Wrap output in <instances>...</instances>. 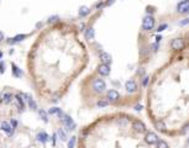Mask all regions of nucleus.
Returning a JSON list of instances; mask_svg holds the SVG:
<instances>
[{
  "label": "nucleus",
  "mask_w": 189,
  "mask_h": 148,
  "mask_svg": "<svg viewBox=\"0 0 189 148\" xmlns=\"http://www.w3.org/2000/svg\"><path fill=\"white\" fill-rule=\"evenodd\" d=\"M61 120H62L63 125L66 126L67 131H73V130H76V124H74V121H73V119L71 116H68V115H63Z\"/></svg>",
  "instance_id": "f257e3e1"
},
{
  "label": "nucleus",
  "mask_w": 189,
  "mask_h": 148,
  "mask_svg": "<svg viewBox=\"0 0 189 148\" xmlns=\"http://www.w3.org/2000/svg\"><path fill=\"white\" fill-rule=\"evenodd\" d=\"M153 26H155V19H153L151 15H147L143 17V21H142V27L146 31H150L152 30Z\"/></svg>",
  "instance_id": "f03ea898"
},
{
  "label": "nucleus",
  "mask_w": 189,
  "mask_h": 148,
  "mask_svg": "<svg viewBox=\"0 0 189 148\" xmlns=\"http://www.w3.org/2000/svg\"><path fill=\"white\" fill-rule=\"evenodd\" d=\"M93 89L97 93H103L106 89V84L103 79H95L93 81Z\"/></svg>",
  "instance_id": "7ed1b4c3"
},
{
  "label": "nucleus",
  "mask_w": 189,
  "mask_h": 148,
  "mask_svg": "<svg viewBox=\"0 0 189 148\" xmlns=\"http://www.w3.org/2000/svg\"><path fill=\"white\" fill-rule=\"evenodd\" d=\"M188 9H189V0H183L177 6V10L179 14H187Z\"/></svg>",
  "instance_id": "20e7f679"
},
{
  "label": "nucleus",
  "mask_w": 189,
  "mask_h": 148,
  "mask_svg": "<svg viewBox=\"0 0 189 148\" xmlns=\"http://www.w3.org/2000/svg\"><path fill=\"white\" fill-rule=\"evenodd\" d=\"M171 47L173 49H176V51H179L182 48L184 47V41L182 40V38H176V40H173L171 42Z\"/></svg>",
  "instance_id": "39448f33"
},
{
  "label": "nucleus",
  "mask_w": 189,
  "mask_h": 148,
  "mask_svg": "<svg viewBox=\"0 0 189 148\" xmlns=\"http://www.w3.org/2000/svg\"><path fill=\"white\" fill-rule=\"evenodd\" d=\"M145 141L148 144H155L158 142V137H157V135L155 132H148L145 136Z\"/></svg>",
  "instance_id": "423d86ee"
},
{
  "label": "nucleus",
  "mask_w": 189,
  "mask_h": 148,
  "mask_svg": "<svg viewBox=\"0 0 189 148\" xmlns=\"http://www.w3.org/2000/svg\"><path fill=\"white\" fill-rule=\"evenodd\" d=\"M98 73L103 76H106L110 74V67H109L108 64H100L99 67H98Z\"/></svg>",
  "instance_id": "0eeeda50"
},
{
  "label": "nucleus",
  "mask_w": 189,
  "mask_h": 148,
  "mask_svg": "<svg viewBox=\"0 0 189 148\" xmlns=\"http://www.w3.org/2000/svg\"><path fill=\"white\" fill-rule=\"evenodd\" d=\"M0 128L4 131L5 133H8V135H10L11 136L12 133H14V128H12V126L9 122H5V121H3L1 122V125H0Z\"/></svg>",
  "instance_id": "6e6552de"
},
{
  "label": "nucleus",
  "mask_w": 189,
  "mask_h": 148,
  "mask_svg": "<svg viewBox=\"0 0 189 148\" xmlns=\"http://www.w3.org/2000/svg\"><path fill=\"white\" fill-rule=\"evenodd\" d=\"M125 88L129 93H133L137 90V84L135 80H127L126 83H125Z\"/></svg>",
  "instance_id": "1a4fd4ad"
},
{
  "label": "nucleus",
  "mask_w": 189,
  "mask_h": 148,
  "mask_svg": "<svg viewBox=\"0 0 189 148\" xmlns=\"http://www.w3.org/2000/svg\"><path fill=\"white\" fill-rule=\"evenodd\" d=\"M132 127L135 128V131H137V132H140V133H142V132H145V131H146L145 124H142L141 121H133V122H132Z\"/></svg>",
  "instance_id": "9d476101"
},
{
  "label": "nucleus",
  "mask_w": 189,
  "mask_h": 148,
  "mask_svg": "<svg viewBox=\"0 0 189 148\" xmlns=\"http://www.w3.org/2000/svg\"><path fill=\"white\" fill-rule=\"evenodd\" d=\"M119 98H120V94H119V91H116V90L111 89V90L108 91V99L110 101H116Z\"/></svg>",
  "instance_id": "9b49d317"
},
{
  "label": "nucleus",
  "mask_w": 189,
  "mask_h": 148,
  "mask_svg": "<svg viewBox=\"0 0 189 148\" xmlns=\"http://www.w3.org/2000/svg\"><path fill=\"white\" fill-rule=\"evenodd\" d=\"M37 140L40 141L41 143H47V142L49 141V136L46 132L42 131V132H40L38 135H37Z\"/></svg>",
  "instance_id": "f8f14e48"
},
{
  "label": "nucleus",
  "mask_w": 189,
  "mask_h": 148,
  "mask_svg": "<svg viewBox=\"0 0 189 148\" xmlns=\"http://www.w3.org/2000/svg\"><path fill=\"white\" fill-rule=\"evenodd\" d=\"M100 59H101V62H103V64H108L109 65V63H111V56L106 52H101Z\"/></svg>",
  "instance_id": "ddd939ff"
},
{
  "label": "nucleus",
  "mask_w": 189,
  "mask_h": 148,
  "mask_svg": "<svg viewBox=\"0 0 189 148\" xmlns=\"http://www.w3.org/2000/svg\"><path fill=\"white\" fill-rule=\"evenodd\" d=\"M11 67H12V74H14V76H16V78H21V76H22V74H24V73H22V70H21V69L19 68L15 63H12Z\"/></svg>",
  "instance_id": "4468645a"
},
{
  "label": "nucleus",
  "mask_w": 189,
  "mask_h": 148,
  "mask_svg": "<svg viewBox=\"0 0 189 148\" xmlns=\"http://www.w3.org/2000/svg\"><path fill=\"white\" fill-rule=\"evenodd\" d=\"M26 38V35H16L15 37H12V38H10L9 40V43H16V42H20V41H22V40H25Z\"/></svg>",
  "instance_id": "2eb2a0df"
},
{
  "label": "nucleus",
  "mask_w": 189,
  "mask_h": 148,
  "mask_svg": "<svg viewBox=\"0 0 189 148\" xmlns=\"http://www.w3.org/2000/svg\"><path fill=\"white\" fill-rule=\"evenodd\" d=\"M85 38L88 41H92L93 38H94V28H92V27L87 28V31H85Z\"/></svg>",
  "instance_id": "dca6fc26"
},
{
  "label": "nucleus",
  "mask_w": 189,
  "mask_h": 148,
  "mask_svg": "<svg viewBox=\"0 0 189 148\" xmlns=\"http://www.w3.org/2000/svg\"><path fill=\"white\" fill-rule=\"evenodd\" d=\"M57 136L59 137L61 141H67V133L63 131V128H58V131H57Z\"/></svg>",
  "instance_id": "f3484780"
},
{
  "label": "nucleus",
  "mask_w": 189,
  "mask_h": 148,
  "mask_svg": "<svg viewBox=\"0 0 189 148\" xmlns=\"http://www.w3.org/2000/svg\"><path fill=\"white\" fill-rule=\"evenodd\" d=\"M15 100H16L17 103V106H19V109H24V99H22V94H17L16 96H15Z\"/></svg>",
  "instance_id": "a211bd4d"
},
{
  "label": "nucleus",
  "mask_w": 189,
  "mask_h": 148,
  "mask_svg": "<svg viewBox=\"0 0 189 148\" xmlns=\"http://www.w3.org/2000/svg\"><path fill=\"white\" fill-rule=\"evenodd\" d=\"M89 12H90V10H89V8H87V6H82V8L79 9V16H81V17L87 16Z\"/></svg>",
  "instance_id": "6ab92c4d"
},
{
  "label": "nucleus",
  "mask_w": 189,
  "mask_h": 148,
  "mask_svg": "<svg viewBox=\"0 0 189 148\" xmlns=\"http://www.w3.org/2000/svg\"><path fill=\"white\" fill-rule=\"evenodd\" d=\"M12 100V95L10 93H5L4 96H3V101H4L5 104H10Z\"/></svg>",
  "instance_id": "aec40b11"
},
{
  "label": "nucleus",
  "mask_w": 189,
  "mask_h": 148,
  "mask_svg": "<svg viewBox=\"0 0 189 148\" xmlns=\"http://www.w3.org/2000/svg\"><path fill=\"white\" fill-rule=\"evenodd\" d=\"M155 127L158 130V131H161V132H163L166 130V125L162 122V121H157L156 124H155Z\"/></svg>",
  "instance_id": "412c9836"
},
{
  "label": "nucleus",
  "mask_w": 189,
  "mask_h": 148,
  "mask_svg": "<svg viewBox=\"0 0 189 148\" xmlns=\"http://www.w3.org/2000/svg\"><path fill=\"white\" fill-rule=\"evenodd\" d=\"M38 114H40V117L42 119L43 122H48V116H47V112L44 111V110H40Z\"/></svg>",
  "instance_id": "4be33fe9"
},
{
  "label": "nucleus",
  "mask_w": 189,
  "mask_h": 148,
  "mask_svg": "<svg viewBox=\"0 0 189 148\" xmlns=\"http://www.w3.org/2000/svg\"><path fill=\"white\" fill-rule=\"evenodd\" d=\"M27 103H28V108L31 109V110H33V111H35V110H37V105H36V103H35V100H33V99H31V100L27 101Z\"/></svg>",
  "instance_id": "5701e85b"
},
{
  "label": "nucleus",
  "mask_w": 189,
  "mask_h": 148,
  "mask_svg": "<svg viewBox=\"0 0 189 148\" xmlns=\"http://www.w3.org/2000/svg\"><path fill=\"white\" fill-rule=\"evenodd\" d=\"M157 148H168V144L165 141H158L157 142Z\"/></svg>",
  "instance_id": "b1692460"
},
{
  "label": "nucleus",
  "mask_w": 189,
  "mask_h": 148,
  "mask_svg": "<svg viewBox=\"0 0 189 148\" xmlns=\"http://www.w3.org/2000/svg\"><path fill=\"white\" fill-rule=\"evenodd\" d=\"M97 105L99 106V108H105V106H108L109 105V101L108 100H99Z\"/></svg>",
  "instance_id": "393cba45"
},
{
  "label": "nucleus",
  "mask_w": 189,
  "mask_h": 148,
  "mask_svg": "<svg viewBox=\"0 0 189 148\" xmlns=\"http://www.w3.org/2000/svg\"><path fill=\"white\" fill-rule=\"evenodd\" d=\"M58 112H61V109L59 108H51L48 110L49 115H54V114H58Z\"/></svg>",
  "instance_id": "a878e982"
},
{
  "label": "nucleus",
  "mask_w": 189,
  "mask_h": 148,
  "mask_svg": "<svg viewBox=\"0 0 189 148\" xmlns=\"http://www.w3.org/2000/svg\"><path fill=\"white\" fill-rule=\"evenodd\" d=\"M76 146V137H71V140L68 141V148H74Z\"/></svg>",
  "instance_id": "bb28decb"
},
{
  "label": "nucleus",
  "mask_w": 189,
  "mask_h": 148,
  "mask_svg": "<svg viewBox=\"0 0 189 148\" xmlns=\"http://www.w3.org/2000/svg\"><path fill=\"white\" fill-rule=\"evenodd\" d=\"M57 20H58V16H52V17L48 19V24H53V22H56Z\"/></svg>",
  "instance_id": "cd10ccee"
},
{
  "label": "nucleus",
  "mask_w": 189,
  "mask_h": 148,
  "mask_svg": "<svg viewBox=\"0 0 189 148\" xmlns=\"http://www.w3.org/2000/svg\"><path fill=\"white\" fill-rule=\"evenodd\" d=\"M189 24V17L188 19H184V20H182L181 22H179V25H181V26H185V25H188Z\"/></svg>",
  "instance_id": "c85d7f7f"
},
{
  "label": "nucleus",
  "mask_w": 189,
  "mask_h": 148,
  "mask_svg": "<svg viewBox=\"0 0 189 148\" xmlns=\"http://www.w3.org/2000/svg\"><path fill=\"white\" fill-rule=\"evenodd\" d=\"M166 27H167V25H166V24H165V25H161V26L158 27V30H157V31H158V32H161V31H163V30H165Z\"/></svg>",
  "instance_id": "c756f323"
},
{
  "label": "nucleus",
  "mask_w": 189,
  "mask_h": 148,
  "mask_svg": "<svg viewBox=\"0 0 189 148\" xmlns=\"http://www.w3.org/2000/svg\"><path fill=\"white\" fill-rule=\"evenodd\" d=\"M10 125H12V128H14V130L17 127V122L15 120H11V124H10Z\"/></svg>",
  "instance_id": "7c9ffc66"
},
{
  "label": "nucleus",
  "mask_w": 189,
  "mask_h": 148,
  "mask_svg": "<svg viewBox=\"0 0 189 148\" xmlns=\"http://www.w3.org/2000/svg\"><path fill=\"white\" fill-rule=\"evenodd\" d=\"M5 72V65L4 63H0V73H4Z\"/></svg>",
  "instance_id": "2f4dec72"
},
{
  "label": "nucleus",
  "mask_w": 189,
  "mask_h": 148,
  "mask_svg": "<svg viewBox=\"0 0 189 148\" xmlns=\"http://www.w3.org/2000/svg\"><path fill=\"white\" fill-rule=\"evenodd\" d=\"M114 1H115V0H108V1L105 3V5H106V6H110V5L114 4Z\"/></svg>",
  "instance_id": "473e14b6"
},
{
  "label": "nucleus",
  "mask_w": 189,
  "mask_h": 148,
  "mask_svg": "<svg viewBox=\"0 0 189 148\" xmlns=\"http://www.w3.org/2000/svg\"><path fill=\"white\" fill-rule=\"evenodd\" d=\"M147 83H148V78L146 76V78H143V80H142V84L146 86V85H147Z\"/></svg>",
  "instance_id": "72a5a7b5"
},
{
  "label": "nucleus",
  "mask_w": 189,
  "mask_h": 148,
  "mask_svg": "<svg viewBox=\"0 0 189 148\" xmlns=\"http://www.w3.org/2000/svg\"><path fill=\"white\" fill-rule=\"evenodd\" d=\"M56 138H57V133H54V135H53V138H52V141H53V146L56 144Z\"/></svg>",
  "instance_id": "f704fd0d"
},
{
  "label": "nucleus",
  "mask_w": 189,
  "mask_h": 148,
  "mask_svg": "<svg viewBox=\"0 0 189 148\" xmlns=\"http://www.w3.org/2000/svg\"><path fill=\"white\" fill-rule=\"evenodd\" d=\"M119 124H121V125H126V124H127V121H126V120H119Z\"/></svg>",
  "instance_id": "c9c22d12"
},
{
  "label": "nucleus",
  "mask_w": 189,
  "mask_h": 148,
  "mask_svg": "<svg viewBox=\"0 0 189 148\" xmlns=\"http://www.w3.org/2000/svg\"><path fill=\"white\" fill-rule=\"evenodd\" d=\"M1 41H4V33L0 31V42H1Z\"/></svg>",
  "instance_id": "e433bc0d"
},
{
  "label": "nucleus",
  "mask_w": 189,
  "mask_h": 148,
  "mask_svg": "<svg viewBox=\"0 0 189 148\" xmlns=\"http://www.w3.org/2000/svg\"><path fill=\"white\" fill-rule=\"evenodd\" d=\"M141 109H142V106H141V105H137L136 108H135V110H136V111H140Z\"/></svg>",
  "instance_id": "4c0bfd02"
},
{
  "label": "nucleus",
  "mask_w": 189,
  "mask_h": 148,
  "mask_svg": "<svg viewBox=\"0 0 189 148\" xmlns=\"http://www.w3.org/2000/svg\"><path fill=\"white\" fill-rule=\"evenodd\" d=\"M152 11H153L152 8H150V6H148V8H147V12H152Z\"/></svg>",
  "instance_id": "58836bf2"
},
{
  "label": "nucleus",
  "mask_w": 189,
  "mask_h": 148,
  "mask_svg": "<svg viewBox=\"0 0 189 148\" xmlns=\"http://www.w3.org/2000/svg\"><path fill=\"white\" fill-rule=\"evenodd\" d=\"M41 26H42V24H41V22H38V24L36 25V27H37V28H38V27H41Z\"/></svg>",
  "instance_id": "ea45409f"
},
{
  "label": "nucleus",
  "mask_w": 189,
  "mask_h": 148,
  "mask_svg": "<svg viewBox=\"0 0 189 148\" xmlns=\"http://www.w3.org/2000/svg\"><path fill=\"white\" fill-rule=\"evenodd\" d=\"M3 58V51H0V59Z\"/></svg>",
  "instance_id": "a19ab883"
},
{
  "label": "nucleus",
  "mask_w": 189,
  "mask_h": 148,
  "mask_svg": "<svg viewBox=\"0 0 189 148\" xmlns=\"http://www.w3.org/2000/svg\"><path fill=\"white\" fill-rule=\"evenodd\" d=\"M187 14H189V9H188V11H187Z\"/></svg>",
  "instance_id": "79ce46f5"
}]
</instances>
